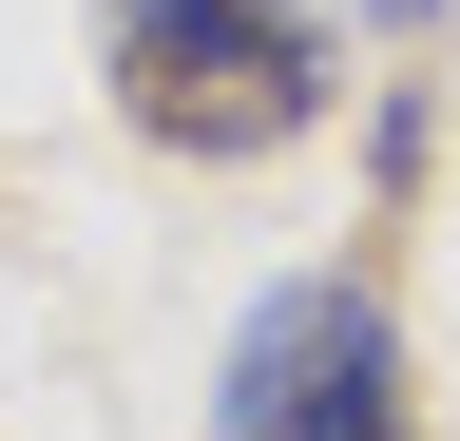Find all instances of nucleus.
<instances>
[{
  "mask_svg": "<svg viewBox=\"0 0 460 441\" xmlns=\"http://www.w3.org/2000/svg\"><path fill=\"white\" fill-rule=\"evenodd\" d=\"M96 77H115V116H135L154 154H288L326 116V20L307 0H96Z\"/></svg>",
  "mask_w": 460,
  "mask_h": 441,
  "instance_id": "f257e3e1",
  "label": "nucleus"
},
{
  "mask_svg": "<svg viewBox=\"0 0 460 441\" xmlns=\"http://www.w3.org/2000/svg\"><path fill=\"white\" fill-rule=\"evenodd\" d=\"M211 441H402V326L365 269H307V288H269L230 326Z\"/></svg>",
  "mask_w": 460,
  "mask_h": 441,
  "instance_id": "f03ea898",
  "label": "nucleus"
},
{
  "mask_svg": "<svg viewBox=\"0 0 460 441\" xmlns=\"http://www.w3.org/2000/svg\"><path fill=\"white\" fill-rule=\"evenodd\" d=\"M365 20H441V0H365Z\"/></svg>",
  "mask_w": 460,
  "mask_h": 441,
  "instance_id": "7ed1b4c3",
  "label": "nucleus"
}]
</instances>
